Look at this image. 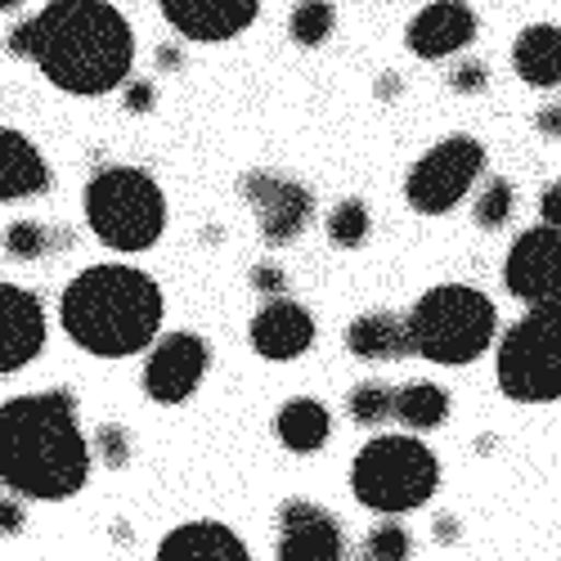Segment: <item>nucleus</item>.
<instances>
[{
    "mask_svg": "<svg viewBox=\"0 0 561 561\" xmlns=\"http://www.w3.org/2000/svg\"><path fill=\"white\" fill-rule=\"evenodd\" d=\"M95 454L81 427L77 391L50 387L0 404V490L27 503H59L85 490Z\"/></svg>",
    "mask_w": 561,
    "mask_h": 561,
    "instance_id": "1",
    "label": "nucleus"
},
{
    "mask_svg": "<svg viewBox=\"0 0 561 561\" xmlns=\"http://www.w3.org/2000/svg\"><path fill=\"white\" fill-rule=\"evenodd\" d=\"M32 27L27 64L64 95L100 100L135 72V32L113 0H45Z\"/></svg>",
    "mask_w": 561,
    "mask_h": 561,
    "instance_id": "2",
    "label": "nucleus"
},
{
    "mask_svg": "<svg viewBox=\"0 0 561 561\" xmlns=\"http://www.w3.org/2000/svg\"><path fill=\"white\" fill-rule=\"evenodd\" d=\"M167 297L158 278L139 265L100 261L68 278L59 293V329L95 359H126L149 351L162 333Z\"/></svg>",
    "mask_w": 561,
    "mask_h": 561,
    "instance_id": "3",
    "label": "nucleus"
},
{
    "mask_svg": "<svg viewBox=\"0 0 561 561\" xmlns=\"http://www.w3.org/2000/svg\"><path fill=\"white\" fill-rule=\"evenodd\" d=\"M404 323H409V342L417 359H432L440 368H462L490 351L499 333V310L472 284H436L413 301Z\"/></svg>",
    "mask_w": 561,
    "mask_h": 561,
    "instance_id": "4",
    "label": "nucleus"
},
{
    "mask_svg": "<svg viewBox=\"0 0 561 561\" xmlns=\"http://www.w3.org/2000/svg\"><path fill=\"white\" fill-rule=\"evenodd\" d=\"M81 207L108 252H149L167 233V194L145 167H100L85 180Z\"/></svg>",
    "mask_w": 561,
    "mask_h": 561,
    "instance_id": "5",
    "label": "nucleus"
},
{
    "mask_svg": "<svg viewBox=\"0 0 561 561\" xmlns=\"http://www.w3.org/2000/svg\"><path fill=\"white\" fill-rule=\"evenodd\" d=\"M440 490V458L417 436H373L351 462V494L382 517H404Z\"/></svg>",
    "mask_w": 561,
    "mask_h": 561,
    "instance_id": "6",
    "label": "nucleus"
},
{
    "mask_svg": "<svg viewBox=\"0 0 561 561\" xmlns=\"http://www.w3.org/2000/svg\"><path fill=\"white\" fill-rule=\"evenodd\" d=\"M499 391L517 404L561 400V297L535 301L499 342L494 355Z\"/></svg>",
    "mask_w": 561,
    "mask_h": 561,
    "instance_id": "7",
    "label": "nucleus"
},
{
    "mask_svg": "<svg viewBox=\"0 0 561 561\" xmlns=\"http://www.w3.org/2000/svg\"><path fill=\"white\" fill-rule=\"evenodd\" d=\"M485 171V145L477 135H445L440 145H432L423 158H417L404 175V198L417 216H445L454 211L472 184Z\"/></svg>",
    "mask_w": 561,
    "mask_h": 561,
    "instance_id": "8",
    "label": "nucleus"
},
{
    "mask_svg": "<svg viewBox=\"0 0 561 561\" xmlns=\"http://www.w3.org/2000/svg\"><path fill=\"white\" fill-rule=\"evenodd\" d=\"M243 198L252 203L256 211V225H261V239L270 248H288L297 243L310 216H314V194L306 190L301 180L293 175H278V171H248L243 175Z\"/></svg>",
    "mask_w": 561,
    "mask_h": 561,
    "instance_id": "9",
    "label": "nucleus"
},
{
    "mask_svg": "<svg viewBox=\"0 0 561 561\" xmlns=\"http://www.w3.org/2000/svg\"><path fill=\"white\" fill-rule=\"evenodd\" d=\"M207 368H211V346L198 333H184V329L162 333L145 359V396L153 404H184L198 396Z\"/></svg>",
    "mask_w": 561,
    "mask_h": 561,
    "instance_id": "10",
    "label": "nucleus"
},
{
    "mask_svg": "<svg viewBox=\"0 0 561 561\" xmlns=\"http://www.w3.org/2000/svg\"><path fill=\"white\" fill-rule=\"evenodd\" d=\"M503 288L526 306L561 297V229L557 225H535L507 248Z\"/></svg>",
    "mask_w": 561,
    "mask_h": 561,
    "instance_id": "11",
    "label": "nucleus"
},
{
    "mask_svg": "<svg viewBox=\"0 0 561 561\" xmlns=\"http://www.w3.org/2000/svg\"><path fill=\"white\" fill-rule=\"evenodd\" d=\"M45 342H50L45 301L32 288L0 278V378H14L27 364H36Z\"/></svg>",
    "mask_w": 561,
    "mask_h": 561,
    "instance_id": "12",
    "label": "nucleus"
},
{
    "mask_svg": "<svg viewBox=\"0 0 561 561\" xmlns=\"http://www.w3.org/2000/svg\"><path fill=\"white\" fill-rule=\"evenodd\" d=\"M274 561H346L342 522L310 499H284L278 503Z\"/></svg>",
    "mask_w": 561,
    "mask_h": 561,
    "instance_id": "13",
    "label": "nucleus"
},
{
    "mask_svg": "<svg viewBox=\"0 0 561 561\" xmlns=\"http://www.w3.org/2000/svg\"><path fill=\"white\" fill-rule=\"evenodd\" d=\"M477 10L467 5V0H432V5H423L409 27H404V45L413 59H449V55H462L467 45L477 41Z\"/></svg>",
    "mask_w": 561,
    "mask_h": 561,
    "instance_id": "14",
    "label": "nucleus"
},
{
    "mask_svg": "<svg viewBox=\"0 0 561 561\" xmlns=\"http://www.w3.org/2000/svg\"><path fill=\"white\" fill-rule=\"evenodd\" d=\"M158 5L175 36L198 45L233 41L261 19V0H158Z\"/></svg>",
    "mask_w": 561,
    "mask_h": 561,
    "instance_id": "15",
    "label": "nucleus"
},
{
    "mask_svg": "<svg viewBox=\"0 0 561 561\" xmlns=\"http://www.w3.org/2000/svg\"><path fill=\"white\" fill-rule=\"evenodd\" d=\"M248 342L270 364L301 359L314 346V314L293 297H270L248 323Z\"/></svg>",
    "mask_w": 561,
    "mask_h": 561,
    "instance_id": "16",
    "label": "nucleus"
},
{
    "mask_svg": "<svg viewBox=\"0 0 561 561\" xmlns=\"http://www.w3.org/2000/svg\"><path fill=\"white\" fill-rule=\"evenodd\" d=\"M50 184L55 171L36 149V139L19 126H0V207L50 194Z\"/></svg>",
    "mask_w": 561,
    "mask_h": 561,
    "instance_id": "17",
    "label": "nucleus"
},
{
    "mask_svg": "<svg viewBox=\"0 0 561 561\" xmlns=\"http://www.w3.org/2000/svg\"><path fill=\"white\" fill-rule=\"evenodd\" d=\"M153 561H252V552L225 522H184L162 535Z\"/></svg>",
    "mask_w": 561,
    "mask_h": 561,
    "instance_id": "18",
    "label": "nucleus"
},
{
    "mask_svg": "<svg viewBox=\"0 0 561 561\" xmlns=\"http://www.w3.org/2000/svg\"><path fill=\"white\" fill-rule=\"evenodd\" d=\"M346 351H351L355 359H364V364H396V359L413 355L404 314H396V310L355 314V319L346 323Z\"/></svg>",
    "mask_w": 561,
    "mask_h": 561,
    "instance_id": "19",
    "label": "nucleus"
},
{
    "mask_svg": "<svg viewBox=\"0 0 561 561\" xmlns=\"http://www.w3.org/2000/svg\"><path fill=\"white\" fill-rule=\"evenodd\" d=\"M512 68L535 90H557L561 85V27L552 23H530L512 41Z\"/></svg>",
    "mask_w": 561,
    "mask_h": 561,
    "instance_id": "20",
    "label": "nucleus"
},
{
    "mask_svg": "<svg viewBox=\"0 0 561 561\" xmlns=\"http://www.w3.org/2000/svg\"><path fill=\"white\" fill-rule=\"evenodd\" d=\"M274 436L293 454H319L333 436V413H329L323 400H310V396L288 400L284 409L274 413Z\"/></svg>",
    "mask_w": 561,
    "mask_h": 561,
    "instance_id": "21",
    "label": "nucleus"
},
{
    "mask_svg": "<svg viewBox=\"0 0 561 561\" xmlns=\"http://www.w3.org/2000/svg\"><path fill=\"white\" fill-rule=\"evenodd\" d=\"M396 423L409 432H432L449 417V391L436 382H409L396 391Z\"/></svg>",
    "mask_w": 561,
    "mask_h": 561,
    "instance_id": "22",
    "label": "nucleus"
},
{
    "mask_svg": "<svg viewBox=\"0 0 561 561\" xmlns=\"http://www.w3.org/2000/svg\"><path fill=\"white\" fill-rule=\"evenodd\" d=\"M333 27H337L333 0H297L293 14H288V36L301 45V50H319V45L333 36Z\"/></svg>",
    "mask_w": 561,
    "mask_h": 561,
    "instance_id": "23",
    "label": "nucleus"
},
{
    "mask_svg": "<svg viewBox=\"0 0 561 561\" xmlns=\"http://www.w3.org/2000/svg\"><path fill=\"white\" fill-rule=\"evenodd\" d=\"M323 229H329V243L333 248H364L368 233H373V216H368V203L364 198H342L329 220H323Z\"/></svg>",
    "mask_w": 561,
    "mask_h": 561,
    "instance_id": "24",
    "label": "nucleus"
},
{
    "mask_svg": "<svg viewBox=\"0 0 561 561\" xmlns=\"http://www.w3.org/2000/svg\"><path fill=\"white\" fill-rule=\"evenodd\" d=\"M346 413L355 417L359 427H387L396 413V387L387 382H359L346 396Z\"/></svg>",
    "mask_w": 561,
    "mask_h": 561,
    "instance_id": "25",
    "label": "nucleus"
},
{
    "mask_svg": "<svg viewBox=\"0 0 561 561\" xmlns=\"http://www.w3.org/2000/svg\"><path fill=\"white\" fill-rule=\"evenodd\" d=\"M55 252V229L50 225H41V220H32V216H23V220H10L5 225V256L10 261H41V256H50Z\"/></svg>",
    "mask_w": 561,
    "mask_h": 561,
    "instance_id": "26",
    "label": "nucleus"
},
{
    "mask_svg": "<svg viewBox=\"0 0 561 561\" xmlns=\"http://www.w3.org/2000/svg\"><path fill=\"white\" fill-rule=\"evenodd\" d=\"M409 557H413V535L396 517L373 526L364 535V548H359V561H409Z\"/></svg>",
    "mask_w": 561,
    "mask_h": 561,
    "instance_id": "27",
    "label": "nucleus"
},
{
    "mask_svg": "<svg viewBox=\"0 0 561 561\" xmlns=\"http://www.w3.org/2000/svg\"><path fill=\"white\" fill-rule=\"evenodd\" d=\"M512 211H517V190H512L507 180H490L485 190L477 194V207H472L481 229H503L512 220Z\"/></svg>",
    "mask_w": 561,
    "mask_h": 561,
    "instance_id": "28",
    "label": "nucleus"
},
{
    "mask_svg": "<svg viewBox=\"0 0 561 561\" xmlns=\"http://www.w3.org/2000/svg\"><path fill=\"white\" fill-rule=\"evenodd\" d=\"M90 454H95L108 472H122V467L130 462V454H135V445H130V432L122 427V423H104V427H95V436H90Z\"/></svg>",
    "mask_w": 561,
    "mask_h": 561,
    "instance_id": "29",
    "label": "nucleus"
},
{
    "mask_svg": "<svg viewBox=\"0 0 561 561\" xmlns=\"http://www.w3.org/2000/svg\"><path fill=\"white\" fill-rule=\"evenodd\" d=\"M23 530H27V499L5 490V494H0V539H14Z\"/></svg>",
    "mask_w": 561,
    "mask_h": 561,
    "instance_id": "30",
    "label": "nucleus"
},
{
    "mask_svg": "<svg viewBox=\"0 0 561 561\" xmlns=\"http://www.w3.org/2000/svg\"><path fill=\"white\" fill-rule=\"evenodd\" d=\"M153 100H158L153 81H139V77H130V81L122 85V108H126V113H153Z\"/></svg>",
    "mask_w": 561,
    "mask_h": 561,
    "instance_id": "31",
    "label": "nucleus"
},
{
    "mask_svg": "<svg viewBox=\"0 0 561 561\" xmlns=\"http://www.w3.org/2000/svg\"><path fill=\"white\" fill-rule=\"evenodd\" d=\"M252 288H256V293H265V297H284L288 274L278 270V265H252Z\"/></svg>",
    "mask_w": 561,
    "mask_h": 561,
    "instance_id": "32",
    "label": "nucleus"
},
{
    "mask_svg": "<svg viewBox=\"0 0 561 561\" xmlns=\"http://www.w3.org/2000/svg\"><path fill=\"white\" fill-rule=\"evenodd\" d=\"M449 85L454 90H467V95H477V90H485V64H458L449 72Z\"/></svg>",
    "mask_w": 561,
    "mask_h": 561,
    "instance_id": "33",
    "label": "nucleus"
},
{
    "mask_svg": "<svg viewBox=\"0 0 561 561\" xmlns=\"http://www.w3.org/2000/svg\"><path fill=\"white\" fill-rule=\"evenodd\" d=\"M539 211H543V225H557V229H561V180H557V184H552V190L543 194Z\"/></svg>",
    "mask_w": 561,
    "mask_h": 561,
    "instance_id": "34",
    "label": "nucleus"
},
{
    "mask_svg": "<svg viewBox=\"0 0 561 561\" xmlns=\"http://www.w3.org/2000/svg\"><path fill=\"white\" fill-rule=\"evenodd\" d=\"M535 130H543V135H552V139H561V104H552V108H543V113L535 117Z\"/></svg>",
    "mask_w": 561,
    "mask_h": 561,
    "instance_id": "35",
    "label": "nucleus"
},
{
    "mask_svg": "<svg viewBox=\"0 0 561 561\" xmlns=\"http://www.w3.org/2000/svg\"><path fill=\"white\" fill-rule=\"evenodd\" d=\"M436 535H440V543H458V526H454V517H440V522H436Z\"/></svg>",
    "mask_w": 561,
    "mask_h": 561,
    "instance_id": "36",
    "label": "nucleus"
},
{
    "mask_svg": "<svg viewBox=\"0 0 561 561\" xmlns=\"http://www.w3.org/2000/svg\"><path fill=\"white\" fill-rule=\"evenodd\" d=\"M158 59H162L167 68H171V64H184V55L175 50V45H167V50H158Z\"/></svg>",
    "mask_w": 561,
    "mask_h": 561,
    "instance_id": "37",
    "label": "nucleus"
},
{
    "mask_svg": "<svg viewBox=\"0 0 561 561\" xmlns=\"http://www.w3.org/2000/svg\"><path fill=\"white\" fill-rule=\"evenodd\" d=\"M23 10V0H0V14H19Z\"/></svg>",
    "mask_w": 561,
    "mask_h": 561,
    "instance_id": "38",
    "label": "nucleus"
}]
</instances>
